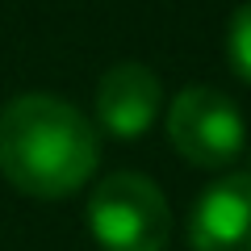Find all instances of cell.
<instances>
[{
	"instance_id": "cell-1",
	"label": "cell",
	"mask_w": 251,
	"mask_h": 251,
	"mask_svg": "<svg viewBox=\"0 0 251 251\" xmlns=\"http://www.w3.org/2000/svg\"><path fill=\"white\" fill-rule=\"evenodd\" d=\"M97 159V130L72 100L25 92L0 109V172L29 197H72L88 184Z\"/></svg>"
},
{
	"instance_id": "cell-2",
	"label": "cell",
	"mask_w": 251,
	"mask_h": 251,
	"mask_svg": "<svg viewBox=\"0 0 251 251\" xmlns=\"http://www.w3.org/2000/svg\"><path fill=\"white\" fill-rule=\"evenodd\" d=\"M88 230L100 251H163L172 209L147 176L113 172L88 197Z\"/></svg>"
},
{
	"instance_id": "cell-3",
	"label": "cell",
	"mask_w": 251,
	"mask_h": 251,
	"mask_svg": "<svg viewBox=\"0 0 251 251\" xmlns=\"http://www.w3.org/2000/svg\"><path fill=\"white\" fill-rule=\"evenodd\" d=\"M168 138L188 163L197 168H226L247 147V122L239 105L218 88H184L168 109Z\"/></svg>"
},
{
	"instance_id": "cell-4",
	"label": "cell",
	"mask_w": 251,
	"mask_h": 251,
	"mask_svg": "<svg viewBox=\"0 0 251 251\" xmlns=\"http://www.w3.org/2000/svg\"><path fill=\"white\" fill-rule=\"evenodd\" d=\"M193 251H251V172L218 176L188 214Z\"/></svg>"
},
{
	"instance_id": "cell-5",
	"label": "cell",
	"mask_w": 251,
	"mask_h": 251,
	"mask_svg": "<svg viewBox=\"0 0 251 251\" xmlns=\"http://www.w3.org/2000/svg\"><path fill=\"white\" fill-rule=\"evenodd\" d=\"M163 109L159 75L147 63H117L97 84V122L113 138H138Z\"/></svg>"
},
{
	"instance_id": "cell-6",
	"label": "cell",
	"mask_w": 251,
	"mask_h": 251,
	"mask_svg": "<svg viewBox=\"0 0 251 251\" xmlns=\"http://www.w3.org/2000/svg\"><path fill=\"white\" fill-rule=\"evenodd\" d=\"M226 59H230L234 75L251 84V4H239L230 13V29H226Z\"/></svg>"
}]
</instances>
